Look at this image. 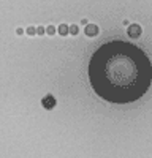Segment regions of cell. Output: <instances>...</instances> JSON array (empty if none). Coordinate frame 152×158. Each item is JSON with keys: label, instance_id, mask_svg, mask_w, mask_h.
Wrapping results in <instances>:
<instances>
[{"label": "cell", "instance_id": "cell-1", "mask_svg": "<svg viewBox=\"0 0 152 158\" xmlns=\"http://www.w3.org/2000/svg\"><path fill=\"white\" fill-rule=\"evenodd\" d=\"M89 77L97 94L117 104L141 98L152 82V63L132 43L111 41L95 51L89 63Z\"/></svg>", "mask_w": 152, "mask_h": 158}, {"label": "cell", "instance_id": "cell-2", "mask_svg": "<svg viewBox=\"0 0 152 158\" xmlns=\"http://www.w3.org/2000/svg\"><path fill=\"white\" fill-rule=\"evenodd\" d=\"M54 104H56V101H54V98H51V97H46V98L43 100V106H44L46 109L54 108Z\"/></svg>", "mask_w": 152, "mask_h": 158}]
</instances>
